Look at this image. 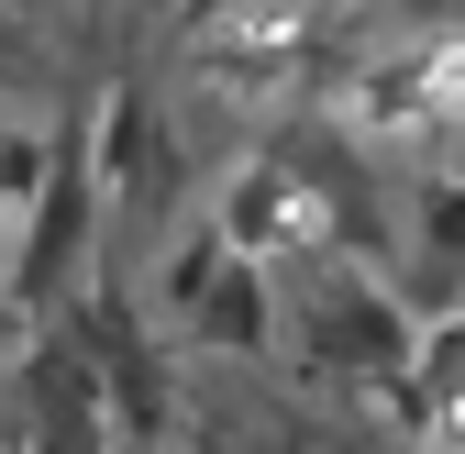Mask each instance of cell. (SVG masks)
Masks as SVG:
<instances>
[{
	"label": "cell",
	"mask_w": 465,
	"mask_h": 454,
	"mask_svg": "<svg viewBox=\"0 0 465 454\" xmlns=\"http://www.w3.org/2000/svg\"><path fill=\"white\" fill-rule=\"evenodd\" d=\"M89 144H100V178H111V222L123 244L155 255L166 233L189 222V133H178V100L155 78H111L89 111Z\"/></svg>",
	"instance_id": "6da1fadb"
},
{
	"label": "cell",
	"mask_w": 465,
	"mask_h": 454,
	"mask_svg": "<svg viewBox=\"0 0 465 454\" xmlns=\"http://www.w3.org/2000/svg\"><path fill=\"white\" fill-rule=\"evenodd\" d=\"M200 211H211L244 255H266V266H311V255H343V244H355V222H343L332 178H322L288 133H277V144H244V155L211 178Z\"/></svg>",
	"instance_id": "7a4b0ae2"
},
{
	"label": "cell",
	"mask_w": 465,
	"mask_h": 454,
	"mask_svg": "<svg viewBox=\"0 0 465 454\" xmlns=\"http://www.w3.org/2000/svg\"><path fill=\"white\" fill-rule=\"evenodd\" d=\"M178 55L244 111L311 100V55H322V12L311 0H178Z\"/></svg>",
	"instance_id": "3957f363"
},
{
	"label": "cell",
	"mask_w": 465,
	"mask_h": 454,
	"mask_svg": "<svg viewBox=\"0 0 465 454\" xmlns=\"http://www.w3.org/2000/svg\"><path fill=\"white\" fill-rule=\"evenodd\" d=\"M100 222H111L100 144H89V123H67V144H55V178L12 211V311H23V321H45L55 300L78 289V255H89Z\"/></svg>",
	"instance_id": "277c9868"
},
{
	"label": "cell",
	"mask_w": 465,
	"mask_h": 454,
	"mask_svg": "<svg viewBox=\"0 0 465 454\" xmlns=\"http://www.w3.org/2000/svg\"><path fill=\"white\" fill-rule=\"evenodd\" d=\"M12 410H23V454H134L123 400H111V366L78 344L67 321H23V355H12Z\"/></svg>",
	"instance_id": "5b68a950"
},
{
	"label": "cell",
	"mask_w": 465,
	"mask_h": 454,
	"mask_svg": "<svg viewBox=\"0 0 465 454\" xmlns=\"http://www.w3.org/2000/svg\"><path fill=\"white\" fill-rule=\"evenodd\" d=\"M399 189H411V244L399 255L421 266V311H454L443 277H465V166H411Z\"/></svg>",
	"instance_id": "8992f818"
},
{
	"label": "cell",
	"mask_w": 465,
	"mask_h": 454,
	"mask_svg": "<svg viewBox=\"0 0 465 454\" xmlns=\"http://www.w3.org/2000/svg\"><path fill=\"white\" fill-rule=\"evenodd\" d=\"M421 454H465V300L421 321Z\"/></svg>",
	"instance_id": "52a82bcc"
}]
</instances>
